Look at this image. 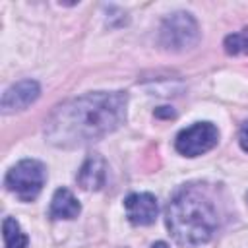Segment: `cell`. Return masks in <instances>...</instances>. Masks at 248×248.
I'll use <instances>...</instances> for the list:
<instances>
[{
	"label": "cell",
	"mask_w": 248,
	"mask_h": 248,
	"mask_svg": "<svg viewBox=\"0 0 248 248\" xmlns=\"http://www.w3.org/2000/svg\"><path fill=\"white\" fill-rule=\"evenodd\" d=\"M126 91H95L54 108L45 126L46 140L56 147H78L101 140L126 120Z\"/></svg>",
	"instance_id": "1"
},
{
	"label": "cell",
	"mask_w": 248,
	"mask_h": 248,
	"mask_svg": "<svg viewBox=\"0 0 248 248\" xmlns=\"http://www.w3.org/2000/svg\"><path fill=\"white\" fill-rule=\"evenodd\" d=\"M165 223L174 242L194 248L213 238L219 227V213L200 184H188L174 192L165 211Z\"/></svg>",
	"instance_id": "2"
},
{
	"label": "cell",
	"mask_w": 248,
	"mask_h": 248,
	"mask_svg": "<svg viewBox=\"0 0 248 248\" xmlns=\"http://www.w3.org/2000/svg\"><path fill=\"white\" fill-rule=\"evenodd\" d=\"M46 180V169L37 159H23L16 163L4 178V186L21 202H33Z\"/></svg>",
	"instance_id": "3"
},
{
	"label": "cell",
	"mask_w": 248,
	"mask_h": 248,
	"mask_svg": "<svg viewBox=\"0 0 248 248\" xmlns=\"http://www.w3.org/2000/svg\"><path fill=\"white\" fill-rule=\"evenodd\" d=\"M200 41V27L192 14L188 12H174L161 23L159 29V43L167 50H186L192 48Z\"/></svg>",
	"instance_id": "4"
},
{
	"label": "cell",
	"mask_w": 248,
	"mask_h": 248,
	"mask_svg": "<svg viewBox=\"0 0 248 248\" xmlns=\"http://www.w3.org/2000/svg\"><path fill=\"white\" fill-rule=\"evenodd\" d=\"M219 141V130L211 122H194L178 132L174 147L184 157H200L211 151Z\"/></svg>",
	"instance_id": "5"
},
{
	"label": "cell",
	"mask_w": 248,
	"mask_h": 248,
	"mask_svg": "<svg viewBox=\"0 0 248 248\" xmlns=\"http://www.w3.org/2000/svg\"><path fill=\"white\" fill-rule=\"evenodd\" d=\"M124 209H126V217L132 225L138 227H145L155 223L157 213H159V205L153 194L147 192H136L126 196L124 200Z\"/></svg>",
	"instance_id": "6"
},
{
	"label": "cell",
	"mask_w": 248,
	"mask_h": 248,
	"mask_svg": "<svg viewBox=\"0 0 248 248\" xmlns=\"http://www.w3.org/2000/svg\"><path fill=\"white\" fill-rule=\"evenodd\" d=\"M41 87L35 79H21L10 85L2 95V112H16L23 110L39 99Z\"/></svg>",
	"instance_id": "7"
},
{
	"label": "cell",
	"mask_w": 248,
	"mask_h": 248,
	"mask_svg": "<svg viewBox=\"0 0 248 248\" xmlns=\"http://www.w3.org/2000/svg\"><path fill=\"white\" fill-rule=\"evenodd\" d=\"M107 180V163L101 155L93 153L85 159L78 172V184L83 190H101Z\"/></svg>",
	"instance_id": "8"
},
{
	"label": "cell",
	"mask_w": 248,
	"mask_h": 248,
	"mask_svg": "<svg viewBox=\"0 0 248 248\" xmlns=\"http://www.w3.org/2000/svg\"><path fill=\"white\" fill-rule=\"evenodd\" d=\"M81 211L78 198L68 188H58L50 200L48 217L50 219H74Z\"/></svg>",
	"instance_id": "9"
},
{
	"label": "cell",
	"mask_w": 248,
	"mask_h": 248,
	"mask_svg": "<svg viewBox=\"0 0 248 248\" xmlns=\"http://www.w3.org/2000/svg\"><path fill=\"white\" fill-rule=\"evenodd\" d=\"M2 236H4V244L6 248H27L29 238L27 234L21 231L19 223L14 217H6L2 223Z\"/></svg>",
	"instance_id": "10"
},
{
	"label": "cell",
	"mask_w": 248,
	"mask_h": 248,
	"mask_svg": "<svg viewBox=\"0 0 248 248\" xmlns=\"http://www.w3.org/2000/svg\"><path fill=\"white\" fill-rule=\"evenodd\" d=\"M225 50L229 54H248V27L240 33H232L225 39Z\"/></svg>",
	"instance_id": "11"
},
{
	"label": "cell",
	"mask_w": 248,
	"mask_h": 248,
	"mask_svg": "<svg viewBox=\"0 0 248 248\" xmlns=\"http://www.w3.org/2000/svg\"><path fill=\"white\" fill-rule=\"evenodd\" d=\"M238 141H240V147L248 153V122H244L240 126V132H238Z\"/></svg>",
	"instance_id": "12"
},
{
	"label": "cell",
	"mask_w": 248,
	"mask_h": 248,
	"mask_svg": "<svg viewBox=\"0 0 248 248\" xmlns=\"http://www.w3.org/2000/svg\"><path fill=\"white\" fill-rule=\"evenodd\" d=\"M151 248H169V246H167L165 242H155V244H153Z\"/></svg>",
	"instance_id": "13"
}]
</instances>
